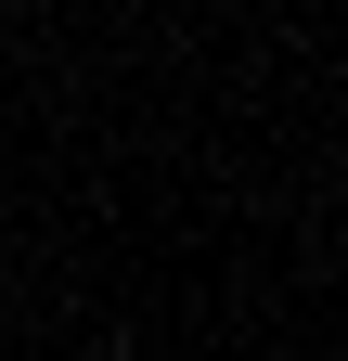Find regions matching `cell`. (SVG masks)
I'll use <instances>...</instances> for the list:
<instances>
[{"mask_svg":"<svg viewBox=\"0 0 348 361\" xmlns=\"http://www.w3.org/2000/svg\"><path fill=\"white\" fill-rule=\"evenodd\" d=\"M0 78H13V39H0Z\"/></svg>","mask_w":348,"mask_h":361,"instance_id":"obj_1","label":"cell"}]
</instances>
